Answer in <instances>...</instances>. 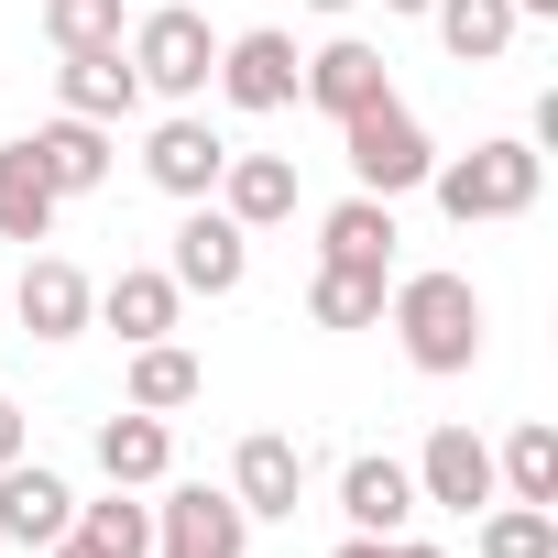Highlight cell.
<instances>
[{
  "label": "cell",
  "instance_id": "cell-8",
  "mask_svg": "<svg viewBox=\"0 0 558 558\" xmlns=\"http://www.w3.org/2000/svg\"><path fill=\"white\" fill-rule=\"evenodd\" d=\"M405 471H416V504H438V514H482V504H504L493 449H482L471 427H427V449H416Z\"/></svg>",
  "mask_w": 558,
  "mask_h": 558
},
{
  "label": "cell",
  "instance_id": "cell-1",
  "mask_svg": "<svg viewBox=\"0 0 558 558\" xmlns=\"http://www.w3.org/2000/svg\"><path fill=\"white\" fill-rule=\"evenodd\" d=\"M384 318H395L416 373H471L482 362V286L471 274H405V286L384 296Z\"/></svg>",
  "mask_w": 558,
  "mask_h": 558
},
{
  "label": "cell",
  "instance_id": "cell-11",
  "mask_svg": "<svg viewBox=\"0 0 558 558\" xmlns=\"http://www.w3.org/2000/svg\"><path fill=\"white\" fill-rule=\"evenodd\" d=\"M12 307H23L34 340H77V329L99 318V286H88L66 252H34V263H23V286H12Z\"/></svg>",
  "mask_w": 558,
  "mask_h": 558
},
{
  "label": "cell",
  "instance_id": "cell-30",
  "mask_svg": "<svg viewBox=\"0 0 558 558\" xmlns=\"http://www.w3.org/2000/svg\"><path fill=\"white\" fill-rule=\"evenodd\" d=\"M45 558H110V547H99V536H77V525H66V536H56V547H45Z\"/></svg>",
  "mask_w": 558,
  "mask_h": 558
},
{
  "label": "cell",
  "instance_id": "cell-2",
  "mask_svg": "<svg viewBox=\"0 0 558 558\" xmlns=\"http://www.w3.org/2000/svg\"><path fill=\"white\" fill-rule=\"evenodd\" d=\"M438 208L471 230V219H525L536 208V186H547V154L525 143V132H493V143H471V154H438Z\"/></svg>",
  "mask_w": 558,
  "mask_h": 558
},
{
  "label": "cell",
  "instance_id": "cell-23",
  "mask_svg": "<svg viewBox=\"0 0 558 558\" xmlns=\"http://www.w3.org/2000/svg\"><path fill=\"white\" fill-rule=\"evenodd\" d=\"M427 23H438V45L460 66H493L514 45V0H427Z\"/></svg>",
  "mask_w": 558,
  "mask_h": 558
},
{
  "label": "cell",
  "instance_id": "cell-16",
  "mask_svg": "<svg viewBox=\"0 0 558 558\" xmlns=\"http://www.w3.org/2000/svg\"><path fill=\"white\" fill-rule=\"evenodd\" d=\"M56 110H77V121H132V110H143V77H132V56H121V45H88V56H66V66H56Z\"/></svg>",
  "mask_w": 558,
  "mask_h": 558
},
{
  "label": "cell",
  "instance_id": "cell-5",
  "mask_svg": "<svg viewBox=\"0 0 558 558\" xmlns=\"http://www.w3.org/2000/svg\"><path fill=\"white\" fill-rule=\"evenodd\" d=\"M252 547V514L230 504V482L208 493V482H175L165 504H154V558H241Z\"/></svg>",
  "mask_w": 558,
  "mask_h": 558
},
{
  "label": "cell",
  "instance_id": "cell-13",
  "mask_svg": "<svg viewBox=\"0 0 558 558\" xmlns=\"http://www.w3.org/2000/svg\"><path fill=\"white\" fill-rule=\"evenodd\" d=\"M296 493H307V449H296V438L252 427V438L230 449V504H241V514H296Z\"/></svg>",
  "mask_w": 558,
  "mask_h": 558
},
{
  "label": "cell",
  "instance_id": "cell-19",
  "mask_svg": "<svg viewBox=\"0 0 558 558\" xmlns=\"http://www.w3.org/2000/svg\"><path fill=\"white\" fill-rule=\"evenodd\" d=\"M219 208H230L241 230L296 219V165H286V154H230V165H219Z\"/></svg>",
  "mask_w": 558,
  "mask_h": 558
},
{
  "label": "cell",
  "instance_id": "cell-3",
  "mask_svg": "<svg viewBox=\"0 0 558 558\" xmlns=\"http://www.w3.org/2000/svg\"><path fill=\"white\" fill-rule=\"evenodd\" d=\"M340 154H351V186H362V197H416V186L438 175V143H427V121H416L405 99L351 110V121H340Z\"/></svg>",
  "mask_w": 558,
  "mask_h": 558
},
{
  "label": "cell",
  "instance_id": "cell-33",
  "mask_svg": "<svg viewBox=\"0 0 558 558\" xmlns=\"http://www.w3.org/2000/svg\"><path fill=\"white\" fill-rule=\"evenodd\" d=\"M384 12H427V0H384Z\"/></svg>",
  "mask_w": 558,
  "mask_h": 558
},
{
  "label": "cell",
  "instance_id": "cell-24",
  "mask_svg": "<svg viewBox=\"0 0 558 558\" xmlns=\"http://www.w3.org/2000/svg\"><path fill=\"white\" fill-rule=\"evenodd\" d=\"M197 395H208L197 351H175V340H143V351H132V405H143V416H175V405H197Z\"/></svg>",
  "mask_w": 558,
  "mask_h": 558
},
{
  "label": "cell",
  "instance_id": "cell-28",
  "mask_svg": "<svg viewBox=\"0 0 558 558\" xmlns=\"http://www.w3.org/2000/svg\"><path fill=\"white\" fill-rule=\"evenodd\" d=\"M45 34H56V56L121 45V0H45Z\"/></svg>",
  "mask_w": 558,
  "mask_h": 558
},
{
  "label": "cell",
  "instance_id": "cell-17",
  "mask_svg": "<svg viewBox=\"0 0 558 558\" xmlns=\"http://www.w3.org/2000/svg\"><path fill=\"white\" fill-rule=\"evenodd\" d=\"M34 143V165H45V186L56 197H88V186H110V121H77V110H56L45 132H23Z\"/></svg>",
  "mask_w": 558,
  "mask_h": 558
},
{
  "label": "cell",
  "instance_id": "cell-18",
  "mask_svg": "<svg viewBox=\"0 0 558 558\" xmlns=\"http://www.w3.org/2000/svg\"><path fill=\"white\" fill-rule=\"evenodd\" d=\"M99 471H110L121 493H154V482L175 471V427H165V416H143V405L99 416Z\"/></svg>",
  "mask_w": 558,
  "mask_h": 558
},
{
  "label": "cell",
  "instance_id": "cell-25",
  "mask_svg": "<svg viewBox=\"0 0 558 558\" xmlns=\"http://www.w3.org/2000/svg\"><path fill=\"white\" fill-rule=\"evenodd\" d=\"M307 318H318V329H373V318H384V274L318 263V274H307Z\"/></svg>",
  "mask_w": 558,
  "mask_h": 558
},
{
  "label": "cell",
  "instance_id": "cell-31",
  "mask_svg": "<svg viewBox=\"0 0 558 558\" xmlns=\"http://www.w3.org/2000/svg\"><path fill=\"white\" fill-rule=\"evenodd\" d=\"M384 558H449L438 536H384Z\"/></svg>",
  "mask_w": 558,
  "mask_h": 558
},
{
  "label": "cell",
  "instance_id": "cell-20",
  "mask_svg": "<svg viewBox=\"0 0 558 558\" xmlns=\"http://www.w3.org/2000/svg\"><path fill=\"white\" fill-rule=\"evenodd\" d=\"M318 263H362V274H384L395 263V197H340L329 219H318Z\"/></svg>",
  "mask_w": 558,
  "mask_h": 558
},
{
  "label": "cell",
  "instance_id": "cell-12",
  "mask_svg": "<svg viewBox=\"0 0 558 558\" xmlns=\"http://www.w3.org/2000/svg\"><path fill=\"white\" fill-rule=\"evenodd\" d=\"M175 318H186V286H175L165 263H121L110 286H99V329H121L132 351L143 340H175Z\"/></svg>",
  "mask_w": 558,
  "mask_h": 558
},
{
  "label": "cell",
  "instance_id": "cell-26",
  "mask_svg": "<svg viewBox=\"0 0 558 558\" xmlns=\"http://www.w3.org/2000/svg\"><path fill=\"white\" fill-rule=\"evenodd\" d=\"M482 558H558V514L547 504H482Z\"/></svg>",
  "mask_w": 558,
  "mask_h": 558
},
{
  "label": "cell",
  "instance_id": "cell-4",
  "mask_svg": "<svg viewBox=\"0 0 558 558\" xmlns=\"http://www.w3.org/2000/svg\"><path fill=\"white\" fill-rule=\"evenodd\" d=\"M132 77H143V99H208V66H219V34H208V12H186V0H154V12L132 23Z\"/></svg>",
  "mask_w": 558,
  "mask_h": 558
},
{
  "label": "cell",
  "instance_id": "cell-6",
  "mask_svg": "<svg viewBox=\"0 0 558 558\" xmlns=\"http://www.w3.org/2000/svg\"><path fill=\"white\" fill-rule=\"evenodd\" d=\"M296 34H274V23H252V34H230L219 45V66H208V88L230 99V110H296Z\"/></svg>",
  "mask_w": 558,
  "mask_h": 558
},
{
  "label": "cell",
  "instance_id": "cell-10",
  "mask_svg": "<svg viewBox=\"0 0 558 558\" xmlns=\"http://www.w3.org/2000/svg\"><path fill=\"white\" fill-rule=\"evenodd\" d=\"M219 165H230V143H219L197 110H165V121H154V143H143V175H154L165 197H186V208H197V197H219Z\"/></svg>",
  "mask_w": 558,
  "mask_h": 558
},
{
  "label": "cell",
  "instance_id": "cell-32",
  "mask_svg": "<svg viewBox=\"0 0 558 558\" xmlns=\"http://www.w3.org/2000/svg\"><path fill=\"white\" fill-rule=\"evenodd\" d=\"M329 558H384V536H340V547H329Z\"/></svg>",
  "mask_w": 558,
  "mask_h": 558
},
{
  "label": "cell",
  "instance_id": "cell-14",
  "mask_svg": "<svg viewBox=\"0 0 558 558\" xmlns=\"http://www.w3.org/2000/svg\"><path fill=\"white\" fill-rule=\"evenodd\" d=\"M66 525H77V493H66V482L23 449L12 471H0V536H12V547H56Z\"/></svg>",
  "mask_w": 558,
  "mask_h": 558
},
{
  "label": "cell",
  "instance_id": "cell-27",
  "mask_svg": "<svg viewBox=\"0 0 558 558\" xmlns=\"http://www.w3.org/2000/svg\"><path fill=\"white\" fill-rule=\"evenodd\" d=\"M77 536H99L110 558H154V504H132V493L110 482L99 504H77Z\"/></svg>",
  "mask_w": 558,
  "mask_h": 558
},
{
  "label": "cell",
  "instance_id": "cell-7",
  "mask_svg": "<svg viewBox=\"0 0 558 558\" xmlns=\"http://www.w3.org/2000/svg\"><path fill=\"white\" fill-rule=\"evenodd\" d=\"M165 274L186 296H241V274H252V230L230 219V208H186V230H175V252H165Z\"/></svg>",
  "mask_w": 558,
  "mask_h": 558
},
{
  "label": "cell",
  "instance_id": "cell-15",
  "mask_svg": "<svg viewBox=\"0 0 558 558\" xmlns=\"http://www.w3.org/2000/svg\"><path fill=\"white\" fill-rule=\"evenodd\" d=\"M340 514H351V536H405V525H416V471L384 460V449H362V460L340 471Z\"/></svg>",
  "mask_w": 558,
  "mask_h": 558
},
{
  "label": "cell",
  "instance_id": "cell-21",
  "mask_svg": "<svg viewBox=\"0 0 558 558\" xmlns=\"http://www.w3.org/2000/svg\"><path fill=\"white\" fill-rule=\"evenodd\" d=\"M56 208H66V197L45 186L34 143H0V241H23V252H34V241L56 230Z\"/></svg>",
  "mask_w": 558,
  "mask_h": 558
},
{
  "label": "cell",
  "instance_id": "cell-9",
  "mask_svg": "<svg viewBox=\"0 0 558 558\" xmlns=\"http://www.w3.org/2000/svg\"><path fill=\"white\" fill-rule=\"evenodd\" d=\"M296 99H307V110H329V121H351V110L395 99V77H384V45H362V34H329V45L296 66Z\"/></svg>",
  "mask_w": 558,
  "mask_h": 558
},
{
  "label": "cell",
  "instance_id": "cell-34",
  "mask_svg": "<svg viewBox=\"0 0 558 558\" xmlns=\"http://www.w3.org/2000/svg\"><path fill=\"white\" fill-rule=\"evenodd\" d=\"M307 12H351V0H307Z\"/></svg>",
  "mask_w": 558,
  "mask_h": 558
},
{
  "label": "cell",
  "instance_id": "cell-29",
  "mask_svg": "<svg viewBox=\"0 0 558 558\" xmlns=\"http://www.w3.org/2000/svg\"><path fill=\"white\" fill-rule=\"evenodd\" d=\"M23 449H34V427H23V405H12V395H0V471H12Z\"/></svg>",
  "mask_w": 558,
  "mask_h": 558
},
{
  "label": "cell",
  "instance_id": "cell-22",
  "mask_svg": "<svg viewBox=\"0 0 558 558\" xmlns=\"http://www.w3.org/2000/svg\"><path fill=\"white\" fill-rule=\"evenodd\" d=\"M493 482H504V504H547V514H558V427L525 416V427L493 449Z\"/></svg>",
  "mask_w": 558,
  "mask_h": 558
}]
</instances>
